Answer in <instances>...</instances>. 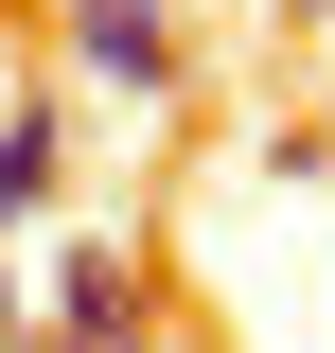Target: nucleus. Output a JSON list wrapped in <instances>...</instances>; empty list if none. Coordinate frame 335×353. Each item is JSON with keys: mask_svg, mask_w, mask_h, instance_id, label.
I'll use <instances>...</instances> for the list:
<instances>
[{"mask_svg": "<svg viewBox=\"0 0 335 353\" xmlns=\"http://www.w3.org/2000/svg\"><path fill=\"white\" fill-rule=\"evenodd\" d=\"M53 353H159L141 336V248H53Z\"/></svg>", "mask_w": 335, "mask_h": 353, "instance_id": "f03ea898", "label": "nucleus"}, {"mask_svg": "<svg viewBox=\"0 0 335 353\" xmlns=\"http://www.w3.org/2000/svg\"><path fill=\"white\" fill-rule=\"evenodd\" d=\"M318 18H335V0H318Z\"/></svg>", "mask_w": 335, "mask_h": 353, "instance_id": "39448f33", "label": "nucleus"}, {"mask_svg": "<svg viewBox=\"0 0 335 353\" xmlns=\"http://www.w3.org/2000/svg\"><path fill=\"white\" fill-rule=\"evenodd\" d=\"M53 36H71V71L106 88V106H176V0H53Z\"/></svg>", "mask_w": 335, "mask_h": 353, "instance_id": "f257e3e1", "label": "nucleus"}, {"mask_svg": "<svg viewBox=\"0 0 335 353\" xmlns=\"http://www.w3.org/2000/svg\"><path fill=\"white\" fill-rule=\"evenodd\" d=\"M18 336H36V318H18V283H0V353H18Z\"/></svg>", "mask_w": 335, "mask_h": 353, "instance_id": "20e7f679", "label": "nucleus"}, {"mask_svg": "<svg viewBox=\"0 0 335 353\" xmlns=\"http://www.w3.org/2000/svg\"><path fill=\"white\" fill-rule=\"evenodd\" d=\"M53 159H71V106H53V88H18V106H0V230L53 194Z\"/></svg>", "mask_w": 335, "mask_h": 353, "instance_id": "7ed1b4c3", "label": "nucleus"}]
</instances>
